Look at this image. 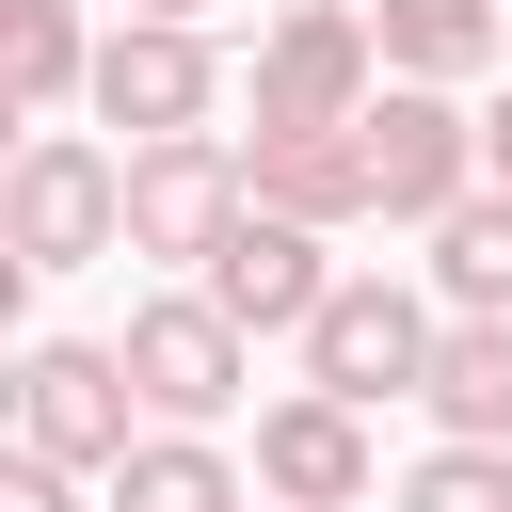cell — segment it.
Here are the masks:
<instances>
[{
	"mask_svg": "<svg viewBox=\"0 0 512 512\" xmlns=\"http://www.w3.org/2000/svg\"><path fill=\"white\" fill-rule=\"evenodd\" d=\"M384 512H512V448H416L384 480Z\"/></svg>",
	"mask_w": 512,
	"mask_h": 512,
	"instance_id": "e0dca14e",
	"label": "cell"
},
{
	"mask_svg": "<svg viewBox=\"0 0 512 512\" xmlns=\"http://www.w3.org/2000/svg\"><path fill=\"white\" fill-rule=\"evenodd\" d=\"M192 288H208V304H224L240 336H304V320L336 304V256H320L304 224H272V208H240V240H224V256H208Z\"/></svg>",
	"mask_w": 512,
	"mask_h": 512,
	"instance_id": "30bf717a",
	"label": "cell"
},
{
	"mask_svg": "<svg viewBox=\"0 0 512 512\" xmlns=\"http://www.w3.org/2000/svg\"><path fill=\"white\" fill-rule=\"evenodd\" d=\"M240 144H144L128 160V256H176V272H208L224 240H240Z\"/></svg>",
	"mask_w": 512,
	"mask_h": 512,
	"instance_id": "9c48e42d",
	"label": "cell"
},
{
	"mask_svg": "<svg viewBox=\"0 0 512 512\" xmlns=\"http://www.w3.org/2000/svg\"><path fill=\"white\" fill-rule=\"evenodd\" d=\"M480 192H512V96L480 112Z\"/></svg>",
	"mask_w": 512,
	"mask_h": 512,
	"instance_id": "d6986e66",
	"label": "cell"
},
{
	"mask_svg": "<svg viewBox=\"0 0 512 512\" xmlns=\"http://www.w3.org/2000/svg\"><path fill=\"white\" fill-rule=\"evenodd\" d=\"M432 448H512V320H448V352H432Z\"/></svg>",
	"mask_w": 512,
	"mask_h": 512,
	"instance_id": "9a60e30c",
	"label": "cell"
},
{
	"mask_svg": "<svg viewBox=\"0 0 512 512\" xmlns=\"http://www.w3.org/2000/svg\"><path fill=\"white\" fill-rule=\"evenodd\" d=\"M368 32H384V80L416 96H464L496 64V0H368Z\"/></svg>",
	"mask_w": 512,
	"mask_h": 512,
	"instance_id": "4fadbf2b",
	"label": "cell"
},
{
	"mask_svg": "<svg viewBox=\"0 0 512 512\" xmlns=\"http://www.w3.org/2000/svg\"><path fill=\"white\" fill-rule=\"evenodd\" d=\"M240 192H256L272 224H304V240L384 224V208H368V144H240Z\"/></svg>",
	"mask_w": 512,
	"mask_h": 512,
	"instance_id": "7c38bea8",
	"label": "cell"
},
{
	"mask_svg": "<svg viewBox=\"0 0 512 512\" xmlns=\"http://www.w3.org/2000/svg\"><path fill=\"white\" fill-rule=\"evenodd\" d=\"M0 512H80V480L64 464H0Z\"/></svg>",
	"mask_w": 512,
	"mask_h": 512,
	"instance_id": "ac0fdd59",
	"label": "cell"
},
{
	"mask_svg": "<svg viewBox=\"0 0 512 512\" xmlns=\"http://www.w3.org/2000/svg\"><path fill=\"white\" fill-rule=\"evenodd\" d=\"M256 512H272V496H256Z\"/></svg>",
	"mask_w": 512,
	"mask_h": 512,
	"instance_id": "44dd1931",
	"label": "cell"
},
{
	"mask_svg": "<svg viewBox=\"0 0 512 512\" xmlns=\"http://www.w3.org/2000/svg\"><path fill=\"white\" fill-rule=\"evenodd\" d=\"M128 384H144V432H224L240 416V384H256V336L208 304V288H160V304H128Z\"/></svg>",
	"mask_w": 512,
	"mask_h": 512,
	"instance_id": "5b68a950",
	"label": "cell"
},
{
	"mask_svg": "<svg viewBox=\"0 0 512 512\" xmlns=\"http://www.w3.org/2000/svg\"><path fill=\"white\" fill-rule=\"evenodd\" d=\"M384 112V32H368V0H288L272 32H256V128L240 144H352Z\"/></svg>",
	"mask_w": 512,
	"mask_h": 512,
	"instance_id": "6da1fadb",
	"label": "cell"
},
{
	"mask_svg": "<svg viewBox=\"0 0 512 512\" xmlns=\"http://www.w3.org/2000/svg\"><path fill=\"white\" fill-rule=\"evenodd\" d=\"M128 256V160L96 128H32L0 176V272H96Z\"/></svg>",
	"mask_w": 512,
	"mask_h": 512,
	"instance_id": "3957f363",
	"label": "cell"
},
{
	"mask_svg": "<svg viewBox=\"0 0 512 512\" xmlns=\"http://www.w3.org/2000/svg\"><path fill=\"white\" fill-rule=\"evenodd\" d=\"M128 16H144V32H208V0H128Z\"/></svg>",
	"mask_w": 512,
	"mask_h": 512,
	"instance_id": "ffe728a7",
	"label": "cell"
},
{
	"mask_svg": "<svg viewBox=\"0 0 512 512\" xmlns=\"http://www.w3.org/2000/svg\"><path fill=\"white\" fill-rule=\"evenodd\" d=\"M96 48L112 32H80V0H0V96H16V128L96 112Z\"/></svg>",
	"mask_w": 512,
	"mask_h": 512,
	"instance_id": "8fae6325",
	"label": "cell"
},
{
	"mask_svg": "<svg viewBox=\"0 0 512 512\" xmlns=\"http://www.w3.org/2000/svg\"><path fill=\"white\" fill-rule=\"evenodd\" d=\"M112 512H256V464L224 432H144L112 464Z\"/></svg>",
	"mask_w": 512,
	"mask_h": 512,
	"instance_id": "5bb4252c",
	"label": "cell"
},
{
	"mask_svg": "<svg viewBox=\"0 0 512 512\" xmlns=\"http://www.w3.org/2000/svg\"><path fill=\"white\" fill-rule=\"evenodd\" d=\"M352 144H368V208H384V224H448V208L480 192V112H464V96L384 80V112H368Z\"/></svg>",
	"mask_w": 512,
	"mask_h": 512,
	"instance_id": "52a82bcc",
	"label": "cell"
},
{
	"mask_svg": "<svg viewBox=\"0 0 512 512\" xmlns=\"http://www.w3.org/2000/svg\"><path fill=\"white\" fill-rule=\"evenodd\" d=\"M208 112H224V48H208V32H144V16H128V32L96 48V128H128V160H144V144H224Z\"/></svg>",
	"mask_w": 512,
	"mask_h": 512,
	"instance_id": "8992f818",
	"label": "cell"
},
{
	"mask_svg": "<svg viewBox=\"0 0 512 512\" xmlns=\"http://www.w3.org/2000/svg\"><path fill=\"white\" fill-rule=\"evenodd\" d=\"M432 352H448V304L400 288V272H336V304L304 320V384L384 416V400H432Z\"/></svg>",
	"mask_w": 512,
	"mask_h": 512,
	"instance_id": "277c9868",
	"label": "cell"
},
{
	"mask_svg": "<svg viewBox=\"0 0 512 512\" xmlns=\"http://www.w3.org/2000/svg\"><path fill=\"white\" fill-rule=\"evenodd\" d=\"M432 304L448 320H512V192H464L432 224Z\"/></svg>",
	"mask_w": 512,
	"mask_h": 512,
	"instance_id": "2e32d148",
	"label": "cell"
},
{
	"mask_svg": "<svg viewBox=\"0 0 512 512\" xmlns=\"http://www.w3.org/2000/svg\"><path fill=\"white\" fill-rule=\"evenodd\" d=\"M368 480H384V448H368L352 400H320V384L256 400V496L272 512H368Z\"/></svg>",
	"mask_w": 512,
	"mask_h": 512,
	"instance_id": "ba28073f",
	"label": "cell"
},
{
	"mask_svg": "<svg viewBox=\"0 0 512 512\" xmlns=\"http://www.w3.org/2000/svg\"><path fill=\"white\" fill-rule=\"evenodd\" d=\"M0 432H16V464L112 480V464L144 448V384H128V352H112V336H32V352L0 368Z\"/></svg>",
	"mask_w": 512,
	"mask_h": 512,
	"instance_id": "7a4b0ae2",
	"label": "cell"
}]
</instances>
